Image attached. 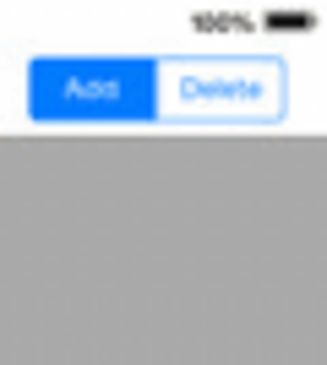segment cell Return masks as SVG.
Segmentation results:
<instances>
[{
  "label": "cell",
  "mask_w": 327,
  "mask_h": 365,
  "mask_svg": "<svg viewBox=\"0 0 327 365\" xmlns=\"http://www.w3.org/2000/svg\"><path fill=\"white\" fill-rule=\"evenodd\" d=\"M191 28L197 33H240V28H251L246 16H191Z\"/></svg>",
  "instance_id": "cell-1"
}]
</instances>
